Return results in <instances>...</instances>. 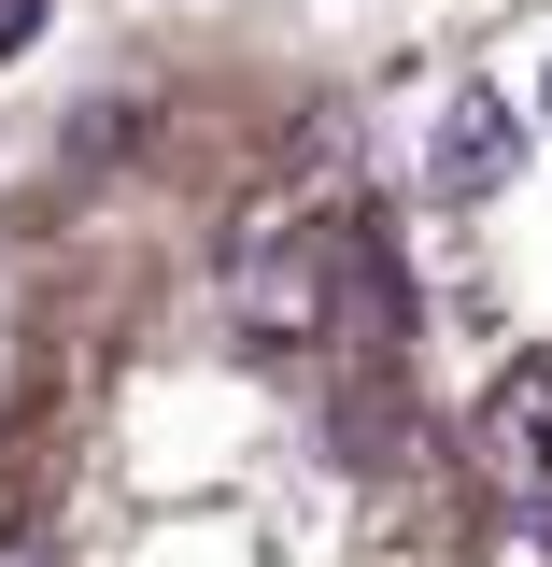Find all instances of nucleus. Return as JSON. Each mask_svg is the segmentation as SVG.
Returning <instances> with one entry per match:
<instances>
[{"mask_svg":"<svg viewBox=\"0 0 552 567\" xmlns=\"http://www.w3.org/2000/svg\"><path fill=\"white\" fill-rule=\"evenodd\" d=\"M539 114H552V85H539Z\"/></svg>","mask_w":552,"mask_h":567,"instance_id":"nucleus-2","label":"nucleus"},{"mask_svg":"<svg viewBox=\"0 0 552 567\" xmlns=\"http://www.w3.org/2000/svg\"><path fill=\"white\" fill-rule=\"evenodd\" d=\"M510 171H524V128H510V100L468 85V100L439 114V199H496Z\"/></svg>","mask_w":552,"mask_h":567,"instance_id":"nucleus-1","label":"nucleus"}]
</instances>
